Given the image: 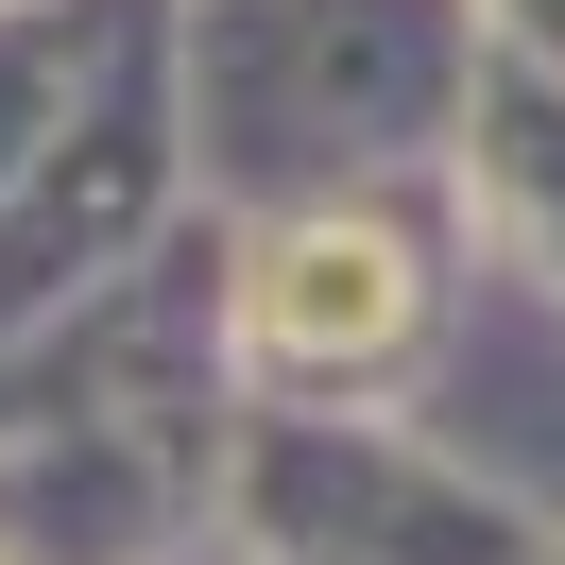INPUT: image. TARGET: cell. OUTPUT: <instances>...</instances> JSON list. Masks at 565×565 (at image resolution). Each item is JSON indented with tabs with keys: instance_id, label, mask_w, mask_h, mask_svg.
<instances>
[{
	"instance_id": "1",
	"label": "cell",
	"mask_w": 565,
	"mask_h": 565,
	"mask_svg": "<svg viewBox=\"0 0 565 565\" xmlns=\"http://www.w3.org/2000/svg\"><path fill=\"white\" fill-rule=\"evenodd\" d=\"M241 326L275 360H377V343H412V241H394V223H275Z\"/></svg>"
}]
</instances>
